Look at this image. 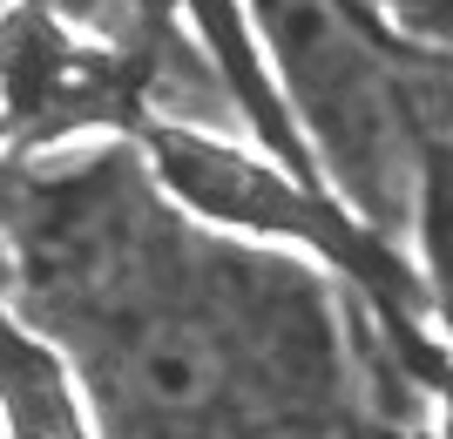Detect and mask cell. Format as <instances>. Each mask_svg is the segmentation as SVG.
I'll use <instances>...</instances> for the list:
<instances>
[{"mask_svg":"<svg viewBox=\"0 0 453 439\" xmlns=\"http://www.w3.org/2000/svg\"><path fill=\"white\" fill-rule=\"evenodd\" d=\"M142 155H150L156 183L196 210L203 223L224 230H250V237H291V244L332 257L339 270L365 277L379 298H399V305H419L413 270L399 264V250L386 237L359 223L352 210L332 203V190L304 183L298 170H271L257 155H244L237 142L196 129V122H150L142 129Z\"/></svg>","mask_w":453,"mask_h":439,"instance_id":"cell-2","label":"cell"},{"mask_svg":"<svg viewBox=\"0 0 453 439\" xmlns=\"http://www.w3.org/2000/svg\"><path fill=\"white\" fill-rule=\"evenodd\" d=\"M14 7H41V14H55L61 27L88 34L95 48H109L115 61H129L135 81H142L150 95H170V109H183V115H210L203 102L237 109L224 75L189 48L183 20H176L183 0H14ZM183 115H176V122H183Z\"/></svg>","mask_w":453,"mask_h":439,"instance_id":"cell-4","label":"cell"},{"mask_svg":"<svg viewBox=\"0 0 453 439\" xmlns=\"http://www.w3.org/2000/svg\"><path fill=\"white\" fill-rule=\"evenodd\" d=\"M237 439H332V426H325L319 413H284V420H257V426H244Z\"/></svg>","mask_w":453,"mask_h":439,"instance_id":"cell-8","label":"cell"},{"mask_svg":"<svg viewBox=\"0 0 453 439\" xmlns=\"http://www.w3.org/2000/svg\"><path fill=\"white\" fill-rule=\"evenodd\" d=\"M135 95L150 88L135 81L129 61L75 41V27H61L55 14L41 7L0 14V149H35L88 122H109Z\"/></svg>","mask_w":453,"mask_h":439,"instance_id":"cell-3","label":"cell"},{"mask_svg":"<svg viewBox=\"0 0 453 439\" xmlns=\"http://www.w3.org/2000/svg\"><path fill=\"white\" fill-rule=\"evenodd\" d=\"M447 439H453V426H447Z\"/></svg>","mask_w":453,"mask_h":439,"instance_id":"cell-9","label":"cell"},{"mask_svg":"<svg viewBox=\"0 0 453 439\" xmlns=\"http://www.w3.org/2000/svg\"><path fill=\"white\" fill-rule=\"evenodd\" d=\"M0 426L7 439H95L75 372L41 331L0 311Z\"/></svg>","mask_w":453,"mask_h":439,"instance_id":"cell-6","label":"cell"},{"mask_svg":"<svg viewBox=\"0 0 453 439\" xmlns=\"http://www.w3.org/2000/svg\"><path fill=\"white\" fill-rule=\"evenodd\" d=\"M278 95L325 190L372 237H413L419 210V55L372 0H250Z\"/></svg>","mask_w":453,"mask_h":439,"instance_id":"cell-1","label":"cell"},{"mask_svg":"<svg viewBox=\"0 0 453 439\" xmlns=\"http://www.w3.org/2000/svg\"><path fill=\"white\" fill-rule=\"evenodd\" d=\"M399 34L426 41V48H453V0H372Z\"/></svg>","mask_w":453,"mask_h":439,"instance_id":"cell-7","label":"cell"},{"mask_svg":"<svg viewBox=\"0 0 453 439\" xmlns=\"http://www.w3.org/2000/svg\"><path fill=\"white\" fill-rule=\"evenodd\" d=\"M419 264H426V291L434 311L453 331V48H426L419 55Z\"/></svg>","mask_w":453,"mask_h":439,"instance_id":"cell-5","label":"cell"}]
</instances>
